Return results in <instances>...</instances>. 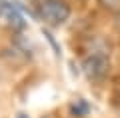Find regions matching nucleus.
Wrapping results in <instances>:
<instances>
[{"mask_svg": "<svg viewBox=\"0 0 120 118\" xmlns=\"http://www.w3.org/2000/svg\"><path fill=\"white\" fill-rule=\"evenodd\" d=\"M112 104L120 110V78L114 80V88H112Z\"/></svg>", "mask_w": 120, "mask_h": 118, "instance_id": "6", "label": "nucleus"}, {"mask_svg": "<svg viewBox=\"0 0 120 118\" xmlns=\"http://www.w3.org/2000/svg\"><path fill=\"white\" fill-rule=\"evenodd\" d=\"M0 22L6 24L14 32L26 28V20L22 12L18 10V6H14L12 2H4V0H0Z\"/></svg>", "mask_w": 120, "mask_h": 118, "instance_id": "3", "label": "nucleus"}, {"mask_svg": "<svg viewBox=\"0 0 120 118\" xmlns=\"http://www.w3.org/2000/svg\"><path fill=\"white\" fill-rule=\"evenodd\" d=\"M88 110H90L88 102L82 100V98H78V100H74L72 104H70V112H72L74 118H82V116H86V114H88Z\"/></svg>", "mask_w": 120, "mask_h": 118, "instance_id": "4", "label": "nucleus"}, {"mask_svg": "<svg viewBox=\"0 0 120 118\" xmlns=\"http://www.w3.org/2000/svg\"><path fill=\"white\" fill-rule=\"evenodd\" d=\"M108 70H110V60L102 50L88 52L82 60V72L90 82H102L108 76Z\"/></svg>", "mask_w": 120, "mask_h": 118, "instance_id": "2", "label": "nucleus"}, {"mask_svg": "<svg viewBox=\"0 0 120 118\" xmlns=\"http://www.w3.org/2000/svg\"><path fill=\"white\" fill-rule=\"evenodd\" d=\"M18 118H26V114H18Z\"/></svg>", "mask_w": 120, "mask_h": 118, "instance_id": "7", "label": "nucleus"}, {"mask_svg": "<svg viewBox=\"0 0 120 118\" xmlns=\"http://www.w3.org/2000/svg\"><path fill=\"white\" fill-rule=\"evenodd\" d=\"M100 8H104L106 12L120 14V0H98Z\"/></svg>", "mask_w": 120, "mask_h": 118, "instance_id": "5", "label": "nucleus"}, {"mask_svg": "<svg viewBox=\"0 0 120 118\" xmlns=\"http://www.w3.org/2000/svg\"><path fill=\"white\" fill-rule=\"evenodd\" d=\"M36 14L38 18L50 28L62 26L72 14V8L66 0H38L36 4Z\"/></svg>", "mask_w": 120, "mask_h": 118, "instance_id": "1", "label": "nucleus"}, {"mask_svg": "<svg viewBox=\"0 0 120 118\" xmlns=\"http://www.w3.org/2000/svg\"><path fill=\"white\" fill-rule=\"evenodd\" d=\"M80 2H84V0H80Z\"/></svg>", "mask_w": 120, "mask_h": 118, "instance_id": "8", "label": "nucleus"}]
</instances>
